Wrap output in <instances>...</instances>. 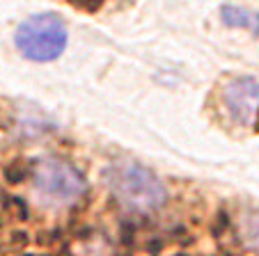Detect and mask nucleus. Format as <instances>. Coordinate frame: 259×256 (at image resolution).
I'll return each instance as SVG.
<instances>
[{
    "instance_id": "1",
    "label": "nucleus",
    "mask_w": 259,
    "mask_h": 256,
    "mask_svg": "<svg viewBox=\"0 0 259 256\" xmlns=\"http://www.w3.org/2000/svg\"><path fill=\"white\" fill-rule=\"evenodd\" d=\"M108 185L122 208L131 213H154L167 201L163 183L138 163H124L108 169Z\"/></svg>"
},
{
    "instance_id": "2",
    "label": "nucleus",
    "mask_w": 259,
    "mask_h": 256,
    "mask_svg": "<svg viewBox=\"0 0 259 256\" xmlns=\"http://www.w3.org/2000/svg\"><path fill=\"white\" fill-rule=\"evenodd\" d=\"M67 25L60 16L34 14L25 19L16 30V48L32 62H51L67 48Z\"/></svg>"
},
{
    "instance_id": "3",
    "label": "nucleus",
    "mask_w": 259,
    "mask_h": 256,
    "mask_svg": "<svg viewBox=\"0 0 259 256\" xmlns=\"http://www.w3.org/2000/svg\"><path fill=\"white\" fill-rule=\"evenodd\" d=\"M34 183L37 190L44 194L46 199L55 203H73L78 201L85 194V183L83 174H80L76 167H71L64 160H41L37 165V172H34Z\"/></svg>"
},
{
    "instance_id": "4",
    "label": "nucleus",
    "mask_w": 259,
    "mask_h": 256,
    "mask_svg": "<svg viewBox=\"0 0 259 256\" xmlns=\"http://www.w3.org/2000/svg\"><path fill=\"white\" fill-rule=\"evenodd\" d=\"M225 108L239 126H250L259 112V82L254 78H236L225 87Z\"/></svg>"
},
{
    "instance_id": "5",
    "label": "nucleus",
    "mask_w": 259,
    "mask_h": 256,
    "mask_svg": "<svg viewBox=\"0 0 259 256\" xmlns=\"http://www.w3.org/2000/svg\"><path fill=\"white\" fill-rule=\"evenodd\" d=\"M220 14H223V21L227 25H232V28H245V30H252L254 34H259V14H254V12L225 5L220 10Z\"/></svg>"
},
{
    "instance_id": "6",
    "label": "nucleus",
    "mask_w": 259,
    "mask_h": 256,
    "mask_svg": "<svg viewBox=\"0 0 259 256\" xmlns=\"http://www.w3.org/2000/svg\"><path fill=\"white\" fill-rule=\"evenodd\" d=\"M71 3H85V0H71ZM101 5V0H88V7L92 10V7H99Z\"/></svg>"
}]
</instances>
